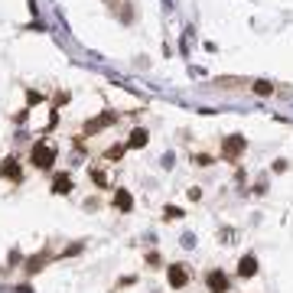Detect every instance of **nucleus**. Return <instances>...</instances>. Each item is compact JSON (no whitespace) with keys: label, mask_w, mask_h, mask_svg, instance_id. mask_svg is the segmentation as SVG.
<instances>
[{"label":"nucleus","mask_w":293,"mask_h":293,"mask_svg":"<svg viewBox=\"0 0 293 293\" xmlns=\"http://www.w3.org/2000/svg\"><path fill=\"white\" fill-rule=\"evenodd\" d=\"M114 206H118L121 212H127L130 206H134V199H130V192H124V189H118V195H114Z\"/></svg>","instance_id":"8"},{"label":"nucleus","mask_w":293,"mask_h":293,"mask_svg":"<svg viewBox=\"0 0 293 293\" xmlns=\"http://www.w3.org/2000/svg\"><path fill=\"white\" fill-rule=\"evenodd\" d=\"M221 150H225V156H228V160H238V156L244 153V140H241V137H228Z\"/></svg>","instance_id":"3"},{"label":"nucleus","mask_w":293,"mask_h":293,"mask_svg":"<svg viewBox=\"0 0 293 293\" xmlns=\"http://www.w3.org/2000/svg\"><path fill=\"white\" fill-rule=\"evenodd\" d=\"M52 189H56L59 195H65L69 189H72V176H65V173H59V176H56V183H52Z\"/></svg>","instance_id":"7"},{"label":"nucleus","mask_w":293,"mask_h":293,"mask_svg":"<svg viewBox=\"0 0 293 293\" xmlns=\"http://www.w3.org/2000/svg\"><path fill=\"white\" fill-rule=\"evenodd\" d=\"M209 287L215 290V293H225V290H228V280H225V274H221V271H212V274H209Z\"/></svg>","instance_id":"5"},{"label":"nucleus","mask_w":293,"mask_h":293,"mask_svg":"<svg viewBox=\"0 0 293 293\" xmlns=\"http://www.w3.org/2000/svg\"><path fill=\"white\" fill-rule=\"evenodd\" d=\"M254 92H261V95H271V92H274V88H271L267 82H254Z\"/></svg>","instance_id":"11"},{"label":"nucleus","mask_w":293,"mask_h":293,"mask_svg":"<svg viewBox=\"0 0 293 293\" xmlns=\"http://www.w3.org/2000/svg\"><path fill=\"white\" fill-rule=\"evenodd\" d=\"M238 274H241V277H254L257 274V257H241V264H238Z\"/></svg>","instance_id":"4"},{"label":"nucleus","mask_w":293,"mask_h":293,"mask_svg":"<svg viewBox=\"0 0 293 293\" xmlns=\"http://www.w3.org/2000/svg\"><path fill=\"white\" fill-rule=\"evenodd\" d=\"M121 153H124V147H111V150H108V156H111V160H118Z\"/></svg>","instance_id":"13"},{"label":"nucleus","mask_w":293,"mask_h":293,"mask_svg":"<svg viewBox=\"0 0 293 293\" xmlns=\"http://www.w3.org/2000/svg\"><path fill=\"white\" fill-rule=\"evenodd\" d=\"M108 124H114V114H101V118L88 121V130H98V127H108Z\"/></svg>","instance_id":"10"},{"label":"nucleus","mask_w":293,"mask_h":293,"mask_svg":"<svg viewBox=\"0 0 293 293\" xmlns=\"http://www.w3.org/2000/svg\"><path fill=\"white\" fill-rule=\"evenodd\" d=\"M92 179H95L98 186H104V183H108V179H104V173H101V170H92Z\"/></svg>","instance_id":"12"},{"label":"nucleus","mask_w":293,"mask_h":293,"mask_svg":"<svg viewBox=\"0 0 293 293\" xmlns=\"http://www.w3.org/2000/svg\"><path fill=\"white\" fill-rule=\"evenodd\" d=\"M166 277H170V287H186L189 274H186V267H183V264H173V267L166 271Z\"/></svg>","instance_id":"2"},{"label":"nucleus","mask_w":293,"mask_h":293,"mask_svg":"<svg viewBox=\"0 0 293 293\" xmlns=\"http://www.w3.org/2000/svg\"><path fill=\"white\" fill-rule=\"evenodd\" d=\"M0 176H7V179H20V166H16V160L10 156V160H4V166H0Z\"/></svg>","instance_id":"6"},{"label":"nucleus","mask_w":293,"mask_h":293,"mask_svg":"<svg viewBox=\"0 0 293 293\" xmlns=\"http://www.w3.org/2000/svg\"><path fill=\"white\" fill-rule=\"evenodd\" d=\"M127 147H137V150H140V147H147V130H140V127H137L134 134H130V140H127Z\"/></svg>","instance_id":"9"},{"label":"nucleus","mask_w":293,"mask_h":293,"mask_svg":"<svg viewBox=\"0 0 293 293\" xmlns=\"http://www.w3.org/2000/svg\"><path fill=\"white\" fill-rule=\"evenodd\" d=\"M30 160L39 166V170H49V166L56 163V150H52L49 144H36V147H33V156H30Z\"/></svg>","instance_id":"1"}]
</instances>
